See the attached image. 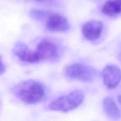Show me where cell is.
<instances>
[{"instance_id":"obj_7","label":"cell","mask_w":121,"mask_h":121,"mask_svg":"<svg viewBox=\"0 0 121 121\" xmlns=\"http://www.w3.org/2000/svg\"><path fill=\"white\" fill-rule=\"evenodd\" d=\"M13 53L23 61L26 62H37L39 61L35 51H32L26 44L18 43L13 47Z\"/></svg>"},{"instance_id":"obj_12","label":"cell","mask_w":121,"mask_h":121,"mask_svg":"<svg viewBox=\"0 0 121 121\" xmlns=\"http://www.w3.org/2000/svg\"><path fill=\"white\" fill-rule=\"evenodd\" d=\"M37 1L46 5H55V4H58L60 0H37Z\"/></svg>"},{"instance_id":"obj_10","label":"cell","mask_w":121,"mask_h":121,"mask_svg":"<svg viewBox=\"0 0 121 121\" xmlns=\"http://www.w3.org/2000/svg\"><path fill=\"white\" fill-rule=\"evenodd\" d=\"M102 11L107 15H115L121 13V0H112L108 1L102 8Z\"/></svg>"},{"instance_id":"obj_4","label":"cell","mask_w":121,"mask_h":121,"mask_svg":"<svg viewBox=\"0 0 121 121\" xmlns=\"http://www.w3.org/2000/svg\"><path fill=\"white\" fill-rule=\"evenodd\" d=\"M102 78L104 85L109 89H113L121 81V70L115 65H107L102 71Z\"/></svg>"},{"instance_id":"obj_6","label":"cell","mask_w":121,"mask_h":121,"mask_svg":"<svg viewBox=\"0 0 121 121\" xmlns=\"http://www.w3.org/2000/svg\"><path fill=\"white\" fill-rule=\"evenodd\" d=\"M103 29V24L100 21L97 20H92L86 22L82 26V34L83 36L89 40V41H95L96 40L102 32Z\"/></svg>"},{"instance_id":"obj_2","label":"cell","mask_w":121,"mask_h":121,"mask_svg":"<svg viewBox=\"0 0 121 121\" xmlns=\"http://www.w3.org/2000/svg\"><path fill=\"white\" fill-rule=\"evenodd\" d=\"M84 100V93L80 90H75L65 95H61L54 99L49 104V109L52 111L66 112L78 108Z\"/></svg>"},{"instance_id":"obj_13","label":"cell","mask_w":121,"mask_h":121,"mask_svg":"<svg viewBox=\"0 0 121 121\" xmlns=\"http://www.w3.org/2000/svg\"><path fill=\"white\" fill-rule=\"evenodd\" d=\"M5 70H6V68H5V65L3 64L2 60H1V58H0V75H1V74H3V73L5 72Z\"/></svg>"},{"instance_id":"obj_3","label":"cell","mask_w":121,"mask_h":121,"mask_svg":"<svg viewBox=\"0 0 121 121\" xmlns=\"http://www.w3.org/2000/svg\"><path fill=\"white\" fill-rule=\"evenodd\" d=\"M64 74L69 78L82 81H91L95 77V71L91 67L82 63H73L67 65L64 69Z\"/></svg>"},{"instance_id":"obj_5","label":"cell","mask_w":121,"mask_h":121,"mask_svg":"<svg viewBox=\"0 0 121 121\" xmlns=\"http://www.w3.org/2000/svg\"><path fill=\"white\" fill-rule=\"evenodd\" d=\"M35 52H36V55L39 60H53V59L58 58L60 54L58 45L51 42H47V41H43L42 43H40Z\"/></svg>"},{"instance_id":"obj_11","label":"cell","mask_w":121,"mask_h":121,"mask_svg":"<svg viewBox=\"0 0 121 121\" xmlns=\"http://www.w3.org/2000/svg\"><path fill=\"white\" fill-rule=\"evenodd\" d=\"M31 13H32L33 17L36 19H43L45 16L48 15V12H45L43 10H32Z\"/></svg>"},{"instance_id":"obj_8","label":"cell","mask_w":121,"mask_h":121,"mask_svg":"<svg viewBox=\"0 0 121 121\" xmlns=\"http://www.w3.org/2000/svg\"><path fill=\"white\" fill-rule=\"evenodd\" d=\"M46 28L53 32L66 31L69 28V23L64 16L60 14H52L48 17Z\"/></svg>"},{"instance_id":"obj_1","label":"cell","mask_w":121,"mask_h":121,"mask_svg":"<svg viewBox=\"0 0 121 121\" xmlns=\"http://www.w3.org/2000/svg\"><path fill=\"white\" fill-rule=\"evenodd\" d=\"M12 93L20 100L27 104H36L45 95L44 86L36 80H23L12 88Z\"/></svg>"},{"instance_id":"obj_9","label":"cell","mask_w":121,"mask_h":121,"mask_svg":"<svg viewBox=\"0 0 121 121\" xmlns=\"http://www.w3.org/2000/svg\"><path fill=\"white\" fill-rule=\"evenodd\" d=\"M103 109L107 116L112 120H118L121 117V112L114 102V100L111 97H105L102 101Z\"/></svg>"}]
</instances>
